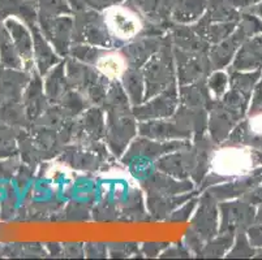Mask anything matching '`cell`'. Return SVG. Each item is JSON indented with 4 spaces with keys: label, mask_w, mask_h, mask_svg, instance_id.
Instances as JSON below:
<instances>
[{
    "label": "cell",
    "mask_w": 262,
    "mask_h": 260,
    "mask_svg": "<svg viewBox=\"0 0 262 260\" xmlns=\"http://www.w3.org/2000/svg\"><path fill=\"white\" fill-rule=\"evenodd\" d=\"M256 166L253 152L243 146H223L210 157V171L223 178H236L251 173Z\"/></svg>",
    "instance_id": "cell-1"
},
{
    "label": "cell",
    "mask_w": 262,
    "mask_h": 260,
    "mask_svg": "<svg viewBox=\"0 0 262 260\" xmlns=\"http://www.w3.org/2000/svg\"><path fill=\"white\" fill-rule=\"evenodd\" d=\"M103 22L113 37L120 40H129L137 37L144 28L140 13L125 4H113L103 12Z\"/></svg>",
    "instance_id": "cell-2"
},
{
    "label": "cell",
    "mask_w": 262,
    "mask_h": 260,
    "mask_svg": "<svg viewBox=\"0 0 262 260\" xmlns=\"http://www.w3.org/2000/svg\"><path fill=\"white\" fill-rule=\"evenodd\" d=\"M95 68L104 77L110 80H118L127 72V57L119 51H108L97 59Z\"/></svg>",
    "instance_id": "cell-3"
},
{
    "label": "cell",
    "mask_w": 262,
    "mask_h": 260,
    "mask_svg": "<svg viewBox=\"0 0 262 260\" xmlns=\"http://www.w3.org/2000/svg\"><path fill=\"white\" fill-rule=\"evenodd\" d=\"M248 130L254 137H262V111L254 112L248 120Z\"/></svg>",
    "instance_id": "cell-4"
}]
</instances>
